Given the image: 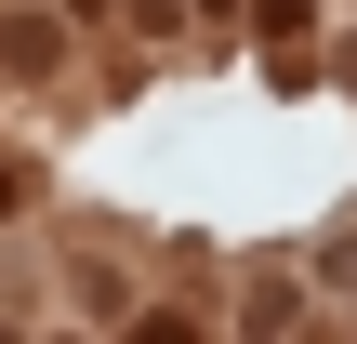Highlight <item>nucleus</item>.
Wrapping results in <instances>:
<instances>
[{"mask_svg": "<svg viewBox=\"0 0 357 344\" xmlns=\"http://www.w3.org/2000/svg\"><path fill=\"white\" fill-rule=\"evenodd\" d=\"M305 13H318V0H265V27H278V40H291V27H305Z\"/></svg>", "mask_w": 357, "mask_h": 344, "instance_id": "f257e3e1", "label": "nucleus"}, {"mask_svg": "<svg viewBox=\"0 0 357 344\" xmlns=\"http://www.w3.org/2000/svg\"><path fill=\"white\" fill-rule=\"evenodd\" d=\"M0 212H13V172H0Z\"/></svg>", "mask_w": 357, "mask_h": 344, "instance_id": "f03ea898", "label": "nucleus"}]
</instances>
